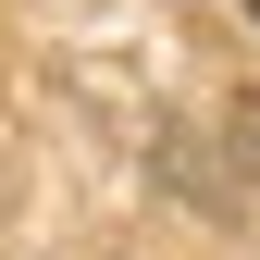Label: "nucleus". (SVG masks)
Wrapping results in <instances>:
<instances>
[{"label":"nucleus","instance_id":"obj_2","mask_svg":"<svg viewBox=\"0 0 260 260\" xmlns=\"http://www.w3.org/2000/svg\"><path fill=\"white\" fill-rule=\"evenodd\" d=\"M248 13H260V0H248Z\"/></svg>","mask_w":260,"mask_h":260},{"label":"nucleus","instance_id":"obj_1","mask_svg":"<svg viewBox=\"0 0 260 260\" xmlns=\"http://www.w3.org/2000/svg\"><path fill=\"white\" fill-rule=\"evenodd\" d=\"M236 161L260 174V100H236Z\"/></svg>","mask_w":260,"mask_h":260}]
</instances>
